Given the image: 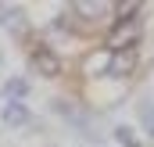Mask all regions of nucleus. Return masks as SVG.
<instances>
[{
	"label": "nucleus",
	"mask_w": 154,
	"mask_h": 147,
	"mask_svg": "<svg viewBox=\"0 0 154 147\" xmlns=\"http://www.w3.org/2000/svg\"><path fill=\"white\" fill-rule=\"evenodd\" d=\"M140 0H129V4H118V22H133L136 14H140Z\"/></svg>",
	"instance_id": "1a4fd4ad"
},
{
	"label": "nucleus",
	"mask_w": 154,
	"mask_h": 147,
	"mask_svg": "<svg viewBox=\"0 0 154 147\" xmlns=\"http://www.w3.org/2000/svg\"><path fill=\"white\" fill-rule=\"evenodd\" d=\"M72 7H75V14H79V18H93V22H97V18L108 11V4H100V0H93V4H90V0H75Z\"/></svg>",
	"instance_id": "423d86ee"
},
{
	"label": "nucleus",
	"mask_w": 154,
	"mask_h": 147,
	"mask_svg": "<svg viewBox=\"0 0 154 147\" xmlns=\"http://www.w3.org/2000/svg\"><path fill=\"white\" fill-rule=\"evenodd\" d=\"M104 61H111V50H104V54H97V58H90V65H86V68H90V72H108V65H104Z\"/></svg>",
	"instance_id": "9b49d317"
},
{
	"label": "nucleus",
	"mask_w": 154,
	"mask_h": 147,
	"mask_svg": "<svg viewBox=\"0 0 154 147\" xmlns=\"http://www.w3.org/2000/svg\"><path fill=\"white\" fill-rule=\"evenodd\" d=\"M136 33H140L136 18H133V22H118L115 29H111V39H108L111 54H115V50H133V47H136Z\"/></svg>",
	"instance_id": "f257e3e1"
},
{
	"label": "nucleus",
	"mask_w": 154,
	"mask_h": 147,
	"mask_svg": "<svg viewBox=\"0 0 154 147\" xmlns=\"http://www.w3.org/2000/svg\"><path fill=\"white\" fill-rule=\"evenodd\" d=\"M0 22H4V25H7V22H11V25H22V11H18V7H7V4H0Z\"/></svg>",
	"instance_id": "9d476101"
},
{
	"label": "nucleus",
	"mask_w": 154,
	"mask_h": 147,
	"mask_svg": "<svg viewBox=\"0 0 154 147\" xmlns=\"http://www.w3.org/2000/svg\"><path fill=\"white\" fill-rule=\"evenodd\" d=\"M133 68H136V47H133V50H115V54H111V68H108L111 75H129Z\"/></svg>",
	"instance_id": "7ed1b4c3"
},
{
	"label": "nucleus",
	"mask_w": 154,
	"mask_h": 147,
	"mask_svg": "<svg viewBox=\"0 0 154 147\" xmlns=\"http://www.w3.org/2000/svg\"><path fill=\"white\" fill-rule=\"evenodd\" d=\"M136 111H140V122H143V129H147V136L154 140V101H151V97H143V101L136 104Z\"/></svg>",
	"instance_id": "0eeeda50"
},
{
	"label": "nucleus",
	"mask_w": 154,
	"mask_h": 147,
	"mask_svg": "<svg viewBox=\"0 0 154 147\" xmlns=\"http://www.w3.org/2000/svg\"><path fill=\"white\" fill-rule=\"evenodd\" d=\"M4 93H7L11 101H18V104H22V101L29 97V83H25L22 75H11V79L4 83Z\"/></svg>",
	"instance_id": "39448f33"
},
{
	"label": "nucleus",
	"mask_w": 154,
	"mask_h": 147,
	"mask_svg": "<svg viewBox=\"0 0 154 147\" xmlns=\"http://www.w3.org/2000/svg\"><path fill=\"white\" fill-rule=\"evenodd\" d=\"M32 65H36V72L47 75V79H54V75L61 72L57 54H54V50H47V47H36V50H32Z\"/></svg>",
	"instance_id": "f03ea898"
},
{
	"label": "nucleus",
	"mask_w": 154,
	"mask_h": 147,
	"mask_svg": "<svg viewBox=\"0 0 154 147\" xmlns=\"http://www.w3.org/2000/svg\"><path fill=\"white\" fill-rule=\"evenodd\" d=\"M4 122H7V126H14V129H22V126L29 122V108H25V104H18V101H7V108H4Z\"/></svg>",
	"instance_id": "20e7f679"
},
{
	"label": "nucleus",
	"mask_w": 154,
	"mask_h": 147,
	"mask_svg": "<svg viewBox=\"0 0 154 147\" xmlns=\"http://www.w3.org/2000/svg\"><path fill=\"white\" fill-rule=\"evenodd\" d=\"M115 140H118L122 147H143L140 140H136V133H133L129 126H115Z\"/></svg>",
	"instance_id": "6e6552de"
}]
</instances>
